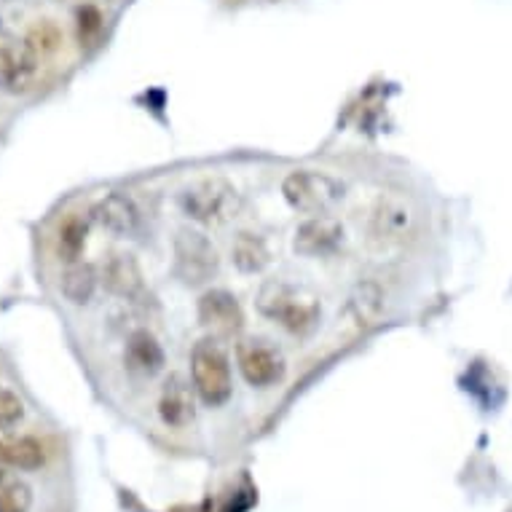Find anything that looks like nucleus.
I'll use <instances>...</instances> for the list:
<instances>
[{"instance_id":"f03ea898","label":"nucleus","mask_w":512,"mask_h":512,"mask_svg":"<svg viewBox=\"0 0 512 512\" xmlns=\"http://www.w3.org/2000/svg\"><path fill=\"white\" fill-rule=\"evenodd\" d=\"M258 309L269 319L279 322L287 333H309L319 322L322 306L311 293L301 290V287L287 285V282H269L263 285L261 295H258Z\"/></svg>"},{"instance_id":"aec40b11","label":"nucleus","mask_w":512,"mask_h":512,"mask_svg":"<svg viewBox=\"0 0 512 512\" xmlns=\"http://www.w3.org/2000/svg\"><path fill=\"white\" fill-rule=\"evenodd\" d=\"M25 416V403L19 400L14 389L0 384V429H11Z\"/></svg>"},{"instance_id":"ddd939ff","label":"nucleus","mask_w":512,"mask_h":512,"mask_svg":"<svg viewBox=\"0 0 512 512\" xmlns=\"http://www.w3.org/2000/svg\"><path fill=\"white\" fill-rule=\"evenodd\" d=\"M411 212L403 202L395 199H381L373 210V220H370V231L376 236L378 242H392V239H403L405 228H408Z\"/></svg>"},{"instance_id":"0eeeda50","label":"nucleus","mask_w":512,"mask_h":512,"mask_svg":"<svg viewBox=\"0 0 512 512\" xmlns=\"http://www.w3.org/2000/svg\"><path fill=\"white\" fill-rule=\"evenodd\" d=\"M218 252L199 231H180L175 239V274L185 285H204L218 271Z\"/></svg>"},{"instance_id":"f257e3e1","label":"nucleus","mask_w":512,"mask_h":512,"mask_svg":"<svg viewBox=\"0 0 512 512\" xmlns=\"http://www.w3.org/2000/svg\"><path fill=\"white\" fill-rule=\"evenodd\" d=\"M191 384L204 405L220 408L234 395V378H231V362L215 336L202 338L191 349Z\"/></svg>"},{"instance_id":"423d86ee","label":"nucleus","mask_w":512,"mask_h":512,"mask_svg":"<svg viewBox=\"0 0 512 512\" xmlns=\"http://www.w3.org/2000/svg\"><path fill=\"white\" fill-rule=\"evenodd\" d=\"M38 76V49L17 35L0 33V92H27Z\"/></svg>"},{"instance_id":"6ab92c4d","label":"nucleus","mask_w":512,"mask_h":512,"mask_svg":"<svg viewBox=\"0 0 512 512\" xmlns=\"http://www.w3.org/2000/svg\"><path fill=\"white\" fill-rule=\"evenodd\" d=\"M86 244V223L81 218H68L59 228V255L65 261H76Z\"/></svg>"},{"instance_id":"412c9836","label":"nucleus","mask_w":512,"mask_h":512,"mask_svg":"<svg viewBox=\"0 0 512 512\" xmlns=\"http://www.w3.org/2000/svg\"><path fill=\"white\" fill-rule=\"evenodd\" d=\"M78 30H81V38L89 41L92 35H97L102 30V17L97 14V9L92 6H84V9H78Z\"/></svg>"},{"instance_id":"39448f33","label":"nucleus","mask_w":512,"mask_h":512,"mask_svg":"<svg viewBox=\"0 0 512 512\" xmlns=\"http://www.w3.org/2000/svg\"><path fill=\"white\" fill-rule=\"evenodd\" d=\"M236 365L244 381L255 389L277 387L285 378V357L266 338H242L236 344Z\"/></svg>"},{"instance_id":"6e6552de","label":"nucleus","mask_w":512,"mask_h":512,"mask_svg":"<svg viewBox=\"0 0 512 512\" xmlns=\"http://www.w3.org/2000/svg\"><path fill=\"white\" fill-rule=\"evenodd\" d=\"M344 242V226L330 215H309L301 226L295 228L293 247L298 255L306 258H322L336 252Z\"/></svg>"},{"instance_id":"a211bd4d","label":"nucleus","mask_w":512,"mask_h":512,"mask_svg":"<svg viewBox=\"0 0 512 512\" xmlns=\"http://www.w3.org/2000/svg\"><path fill=\"white\" fill-rule=\"evenodd\" d=\"M94 287H97V274H94L92 266L86 263H76L65 271L62 277V293L65 298L73 303H86L94 295Z\"/></svg>"},{"instance_id":"9b49d317","label":"nucleus","mask_w":512,"mask_h":512,"mask_svg":"<svg viewBox=\"0 0 512 512\" xmlns=\"http://www.w3.org/2000/svg\"><path fill=\"white\" fill-rule=\"evenodd\" d=\"M94 218L118 236H132L140 228V210L124 194H110L108 199H102L94 210Z\"/></svg>"},{"instance_id":"9d476101","label":"nucleus","mask_w":512,"mask_h":512,"mask_svg":"<svg viewBox=\"0 0 512 512\" xmlns=\"http://www.w3.org/2000/svg\"><path fill=\"white\" fill-rule=\"evenodd\" d=\"M199 319L215 333H234L242 328L244 314L234 295L226 290H212V293H204L199 301Z\"/></svg>"},{"instance_id":"1a4fd4ad","label":"nucleus","mask_w":512,"mask_h":512,"mask_svg":"<svg viewBox=\"0 0 512 512\" xmlns=\"http://www.w3.org/2000/svg\"><path fill=\"white\" fill-rule=\"evenodd\" d=\"M194 392L196 389H191V384L183 376H169L164 381V389H161L159 397V416L167 427L183 429L194 421Z\"/></svg>"},{"instance_id":"dca6fc26","label":"nucleus","mask_w":512,"mask_h":512,"mask_svg":"<svg viewBox=\"0 0 512 512\" xmlns=\"http://www.w3.org/2000/svg\"><path fill=\"white\" fill-rule=\"evenodd\" d=\"M231 258L244 274H258L269 266V250H266V242L261 236L255 234H239L236 242L231 244Z\"/></svg>"},{"instance_id":"7ed1b4c3","label":"nucleus","mask_w":512,"mask_h":512,"mask_svg":"<svg viewBox=\"0 0 512 512\" xmlns=\"http://www.w3.org/2000/svg\"><path fill=\"white\" fill-rule=\"evenodd\" d=\"M344 191L338 177L317 169H295L282 183L285 202L303 215H328L344 199Z\"/></svg>"},{"instance_id":"f3484780","label":"nucleus","mask_w":512,"mask_h":512,"mask_svg":"<svg viewBox=\"0 0 512 512\" xmlns=\"http://www.w3.org/2000/svg\"><path fill=\"white\" fill-rule=\"evenodd\" d=\"M33 488L9 470H0V512H30Z\"/></svg>"},{"instance_id":"4468645a","label":"nucleus","mask_w":512,"mask_h":512,"mask_svg":"<svg viewBox=\"0 0 512 512\" xmlns=\"http://www.w3.org/2000/svg\"><path fill=\"white\" fill-rule=\"evenodd\" d=\"M0 462L9 464L14 470H38L46 462V454L35 437H19V440L0 437Z\"/></svg>"},{"instance_id":"2eb2a0df","label":"nucleus","mask_w":512,"mask_h":512,"mask_svg":"<svg viewBox=\"0 0 512 512\" xmlns=\"http://www.w3.org/2000/svg\"><path fill=\"white\" fill-rule=\"evenodd\" d=\"M105 282L113 293L135 298L137 293H143V274L137 269V263L132 261V255H116L105 269Z\"/></svg>"},{"instance_id":"f8f14e48","label":"nucleus","mask_w":512,"mask_h":512,"mask_svg":"<svg viewBox=\"0 0 512 512\" xmlns=\"http://www.w3.org/2000/svg\"><path fill=\"white\" fill-rule=\"evenodd\" d=\"M124 357L126 365L137 370V373H143V376H153V373H159L164 368V349L148 330H137V333L129 336Z\"/></svg>"},{"instance_id":"20e7f679","label":"nucleus","mask_w":512,"mask_h":512,"mask_svg":"<svg viewBox=\"0 0 512 512\" xmlns=\"http://www.w3.org/2000/svg\"><path fill=\"white\" fill-rule=\"evenodd\" d=\"M185 215L196 223H207V226H218L226 223L239 210V191L234 185L223 180V177H207L199 183L188 185L180 196Z\"/></svg>"}]
</instances>
